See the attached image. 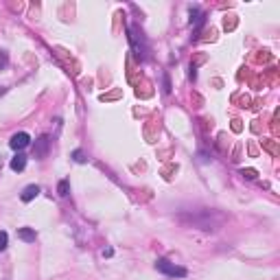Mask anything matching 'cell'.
<instances>
[{
  "mask_svg": "<svg viewBox=\"0 0 280 280\" xmlns=\"http://www.w3.org/2000/svg\"><path fill=\"white\" fill-rule=\"evenodd\" d=\"M57 190H59V195H62V197H66V195H68V190H70V184H68V180H62V182H59Z\"/></svg>",
  "mask_w": 280,
  "mask_h": 280,
  "instance_id": "cell-7",
  "label": "cell"
},
{
  "mask_svg": "<svg viewBox=\"0 0 280 280\" xmlns=\"http://www.w3.org/2000/svg\"><path fill=\"white\" fill-rule=\"evenodd\" d=\"M72 158H74V162H86V156H83L81 149H77V151L72 153Z\"/></svg>",
  "mask_w": 280,
  "mask_h": 280,
  "instance_id": "cell-9",
  "label": "cell"
},
{
  "mask_svg": "<svg viewBox=\"0 0 280 280\" xmlns=\"http://www.w3.org/2000/svg\"><path fill=\"white\" fill-rule=\"evenodd\" d=\"M11 171H16V173H20V171H24V166H26V156L24 153H18L16 158L11 160Z\"/></svg>",
  "mask_w": 280,
  "mask_h": 280,
  "instance_id": "cell-4",
  "label": "cell"
},
{
  "mask_svg": "<svg viewBox=\"0 0 280 280\" xmlns=\"http://www.w3.org/2000/svg\"><path fill=\"white\" fill-rule=\"evenodd\" d=\"M7 243H9V236H7V232H0V252L7 247Z\"/></svg>",
  "mask_w": 280,
  "mask_h": 280,
  "instance_id": "cell-8",
  "label": "cell"
},
{
  "mask_svg": "<svg viewBox=\"0 0 280 280\" xmlns=\"http://www.w3.org/2000/svg\"><path fill=\"white\" fill-rule=\"evenodd\" d=\"M37 195H40V186H35V184H31V186H26L24 190H22V202H31V199H35Z\"/></svg>",
  "mask_w": 280,
  "mask_h": 280,
  "instance_id": "cell-5",
  "label": "cell"
},
{
  "mask_svg": "<svg viewBox=\"0 0 280 280\" xmlns=\"http://www.w3.org/2000/svg\"><path fill=\"white\" fill-rule=\"evenodd\" d=\"M243 175H247V177H256L254 171H243Z\"/></svg>",
  "mask_w": 280,
  "mask_h": 280,
  "instance_id": "cell-11",
  "label": "cell"
},
{
  "mask_svg": "<svg viewBox=\"0 0 280 280\" xmlns=\"http://www.w3.org/2000/svg\"><path fill=\"white\" fill-rule=\"evenodd\" d=\"M156 269L158 272H162V274H166V276H177V278H184L186 276V269L184 267H177V265H173L171 260H166V258H160L156 263Z\"/></svg>",
  "mask_w": 280,
  "mask_h": 280,
  "instance_id": "cell-1",
  "label": "cell"
},
{
  "mask_svg": "<svg viewBox=\"0 0 280 280\" xmlns=\"http://www.w3.org/2000/svg\"><path fill=\"white\" fill-rule=\"evenodd\" d=\"M7 66V53H0V68Z\"/></svg>",
  "mask_w": 280,
  "mask_h": 280,
  "instance_id": "cell-10",
  "label": "cell"
},
{
  "mask_svg": "<svg viewBox=\"0 0 280 280\" xmlns=\"http://www.w3.org/2000/svg\"><path fill=\"white\" fill-rule=\"evenodd\" d=\"M48 147H50V138L48 136H42L40 140H35V147H33V151H35V158H46V153H48Z\"/></svg>",
  "mask_w": 280,
  "mask_h": 280,
  "instance_id": "cell-3",
  "label": "cell"
},
{
  "mask_svg": "<svg viewBox=\"0 0 280 280\" xmlns=\"http://www.w3.org/2000/svg\"><path fill=\"white\" fill-rule=\"evenodd\" d=\"M18 236H20V239L22 241H26V243H31V241H35V230H33V228H22V230L20 232H18Z\"/></svg>",
  "mask_w": 280,
  "mask_h": 280,
  "instance_id": "cell-6",
  "label": "cell"
},
{
  "mask_svg": "<svg viewBox=\"0 0 280 280\" xmlns=\"http://www.w3.org/2000/svg\"><path fill=\"white\" fill-rule=\"evenodd\" d=\"M29 142H31L29 134L20 132V134H16V136H11V140H9V147H11L13 151H22L24 147H29Z\"/></svg>",
  "mask_w": 280,
  "mask_h": 280,
  "instance_id": "cell-2",
  "label": "cell"
}]
</instances>
